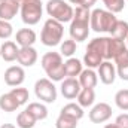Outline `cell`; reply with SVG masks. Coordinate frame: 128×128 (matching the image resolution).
I'll return each instance as SVG.
<instances>
[{"mask_svg":"<svg viewBox=\"0 0 128 128\" xmlns=\"http://www.w3.org/2000/svg\"><path fill=\"white\" fill-rule=\"evenodd\" d=\"M60 66H63V55L58 52H46L42 57V67L45 72H49Z\"/></svg>","mask_w":128,"mask_h":128,"instance_id":"9a60e30c","label":"cell"},{"mask_svg":"<svg viewBox=\"0 0 128 128\" xmlns=\"http://www.w3.org/2000/svg\"><path fill=\"white\" fill-rule=\"evenodd\" d=\"M63 33L64 27L61 22H58L57 20H46L43 24V28L40 33V42L45 46H57L61 40H63Z\"/></svg>","mask_w":128,"mask_h":128,"instance_id":"7a4b0ae2","label":"cell"},{"mask_svg":"<svg viewBox=\"0 0 128 128\" xmlns=\"http://www.w3.org/2000/svg\"><path fill=\"white\" fill-rule=\"evenodd\" d=\"M118 18L115 14L104 10V9H94L91 12L90 18V26L96 33H110L113 30Z\"/></svg>","mask_w":128,"mask_h":128,"instance_id":"6da1fadb","label":"cell"},{"mask_svg":"<svg viewBox=\"0 0 128 128\" xmlns=\"http://www.w3.org/2000/svg\"><path fill=\"white\" fill-rule=\"evenodd\" d=\"M94 100H96L94 88H82L78 96V104L80 107H90L94 104Z\"/></svg>","mask_w":128,"mask_h":128,"instance_id":"d6986e66","label":"cell"},{"mask_svg":"<svg viewBox=\"0 0 128 128\" xmlns=\"http://www.w3.org/2000/svg\"><path fill=\"white\" fill-rule=\"evenodd\" d=\"M103 3L106 4L107 10L112 14H119L125 8V0H103Z\"/></svg>","mask_w":128,"mask_h":128,"instance_id":"83f0119b","label":"cell"},{"mask_svg":"<svg viewBox=\"0 0 128 128\" xmlns=\"http://www.w3.org/2000/svg\"><path fill=\"white\" fill-rule=\"evenodd\" d=\"M14 33V27L9 21L0 20V39H9Z\"/></svg>","mask_w":128,"mask_h":128,"instance_id":"836d02e7","label":"cell"},{"mask_svg":"<svg viewBox=\"0 0 128 128\" xmlns=\"http://www.w3.org/2000/svg\"><path fill=\"white\" fill-rule=\"evenodd\" d=\"M0 58H2V55H0Z\"/></svg>","mask_w":128,"mask_h":128,"instance_id":"ee69618b","label":"cell"},{"mask_svg":"<svg viewBox=\"0 0 128 128\" xmlns=\"http://www.w3.org/2000/svg\"><path fill=\"white\" fill-rule=\"evenodd\" d=\"M98 76H100V80L104 85H112L115 82V79H116V68H115V66L109 60L103 61L98 66Z\"/></svg>","mask_w":128,"mask_h":128,"instance_id":"8fae6325","label":"cell"},{"mask_svg":"<svg viewBox=\"0 0 128 128\" xmlns=\"http://www.w3.org/2000/svg\"><path fill=\"white\" fill-rule=\"evenodd\" d=\"M88 34H90V22L72 20V22H70V36H72V39L74 42L86 40Z\"/></svg>","mask_w":128,"mask_h":128,"instance_id":"30bf717a","label":"cell"},{"mask_svg":"<svg viewBox=\"0 0 128 128\" xmlns=\"http://www.w3.org/2000/svg\"><path fill=\"white\" fill-rule=\"evenodd\" d=\"M72 4H79V0H68Z\"/></svg>","mask_w":128,"mask_h":128,"instance_id":"60d3db41","label":"cell"},{"mask_svg":"<svg viewBox=\"0 0 128 128\" xmlns=\"http://www.w3.org/2000/svg\"><path fill=\"white\" fill-rule=\"evenodd\" d=\"M97 0H79V6H84V8H91L92 4H96Z\"/></svg>","mask_w":128,"mask_h":128,"instance_id":"74e56055","label":"cell"},{"mask_svg":"<svg viewBox=\"0 0 128 128\" xmlns=\"http://www.w3.org/2000/svg\"><path fill=\"white\" fill-rule=\"evenodd\" d=\"M27 110L34 116L36 121H43V119H46V116H48V109H46V106L42 104V103H30L28 107H27Z\"/></svg>","mask_w":128,"mask_h":128,"instance_id":"7402d4cb","label":"cell"},{"mask_svg":"<svg viewBox=\"0 0 128 128\" xmlns=\"http://www.w3.org/2000/svg\"><path fill=\"white\" fill-rule=\"evenodd\" d=\"M10 94L15 97V100L20 103V106H22L28 101V90H26V88H12Z\"/></svg>","mask_w":128,"mask_h":128,"instance_id":"1f68e13d","label":"cell"},{"mask_svg":"<svg viewBox=\"0 0 128 128\" xmlns=\"http://www.w3.org/2000/svg\"><path fill=\"white\" fill-rule=\"evenodd\" d=\"M110 34H112V37H115V39H118V40H127V37H128V22L127 21L118 20L116 24H115V27H113V30L110 32Z\"/></svg>","mask_w":128,"mask_h":128,"instance_id":"cb8c5ba5","label":"cell"},{"mask_svg":"<svg viewBox=\"0 0 128 128\" xmlns=\"http://www.w3.org/2000/svg\"><path fill=\"white\" fill-rule=\"evenodd\" d=\"M115 63H116V66H119V64H125L128 63V48H125L122 52H119L115 58Z\"/></svg>","mask_w":128,"mask_h":128,"instance_id":"d590c367","label":"cell"},{"mask_svg":"<svg viewBox=\"0 0 128 128\" xmlns=\"http://www.w3.org/2000/svg\"><path fill=\"white\" fill-rule=\"evenodd\" d=\"M21 9V3L18 0H2L0 2V20L10 21Z\"/></svg>","mask_w":128,"mask_h":128,"instance_id":"9c48e42d","label":"cell"},{"mask_svg":"<svg viewBox=\"0 0 128 128\" xmlns=\"http://www.w3.org/2000/svg\"><path fill=\"white\" fill-rule=\"evenodd\" d=\"M18 107H20V103L15 100V97L10 92L0 96V109L3 112H15Z\"/></svg>","mask_w":128,"mask_h":128,"instance_id":"ffe728a7","label":"cell"},{"mask_svg":"<svg viewBox=\"0 0 128 128\" xmlns=\"http://www.w3.org/2000/svg\"><path fill=\"white\" fill-rule=\"evenodd\" d=\"M46 74H48V79H51L52 82H61V80H64V78H66V73H64V66L55 67V68H52V70L46 72Z\"/></svg>","mask_w":128,"mask_h":128,"instance_id":"d6a6232c","label":"cell"},{"mask_svg":"<svg viewBox=\"0 0 128 128\" xmlns=\"http://www.w3.org/2000/svg\"><path fill=\"white\" fill-rule=\"evenodd\" d=\"M0 128H16V127H15L14 124H3Z\"/></svg>","mask_w":128,"mask_h":128,"instance_id":"f35d334b","label":"cell"},{"mask_svg":"<svg viewBox=\"0 0 128 128\" xmlns=\"http://www.w3.org/2000/svg\"><path fill=\"white\" fill-rule=\"evenodd\" d=\"M34 124H36V119H34V116L27 109L18 113V116H16V125L20 128H33Z\"/></svg>","mask_w":128,"mask_h":128,"instance_id":"603a6c76","label":"cell"},{"mask_svg":"<svg viewBox=\"0 0 128 128\" xmlns=\"http://www.w3.org/2000/svg\"><path fill=\"white\" fill-rule=\"evenodd\" d=\"M127 43H128V37H127Z\"/></svg>","mask_w":128,"mask_h":128,"instance_id":"7bdbcfd3","label":"cell"},{"mask_svg":"<svg viewBox=\"0 0 128 128\" xmlns=\"http://www.w3.org/2000/svg\"><path fill=\"white\" fill-rule=\"evenodd\" d=\"M115 103L121 110H128V90H119L115 94Z\"/></svg>","mask_w":128,"mask_h":128,"instance_id":"f1b7e54d","label":"cell"},{"mask_svg":"<svg viewBox=\"0 0 128 128\" xmlns=\"http://www.w3.org/2000/svg\"><path fill=\"white\" fill-rule=\"evenodd\" d=\"M0 2H2V0H0Z\"/></svg>","mask_w":128,"mask_h":128,"instance_id":"f6af8a7d","label":"cell"},{"mask_svg":"<svg viewBox=\"0 0 128 128\" xmlns=\"http://www.w3.org/2000/svg\"><path fill=\"white\" fill-rule=\"evenodd\" d=\"M55 127L57 128H76L78 127V119H73L70 116H66V115L60 113V116L57 118Z\"/></svg>","mask_w":128,"mask_h":128,"instance_id":"4316f807","label":"cell"},{"mask_svg":"<svg viewBox=\"0 0 128 128\" xmlns=\"http://www.w3.org/2000/svg\"><path fill=\"white\" fill-rule=\"evenodd\" d=\"M125 43L124 40H118L115 37H110V42H109V55H107V60L110 58H115L119 52H122L125 49Z\"/></svg>","mask_w":128,"mask_h":128,"instance_id":"d4e9b609","label":"cell"},{"mask_svg":"<svg viewBox=\"0 0 128 128\" xmlns=\"http://www.w3.org/2000/svg\"><path fill=\"white\" fill-rule=\"evenodd\" d=\"M73 8L64 2V0H49L46 3V12L52 20H57L58 22H68L73 20Z\"/></svg>","mask_w":128,"mask_h":128,"instance_id":"3957f363","label":"cell"},{"mask_svg":"<svg viewBox=\"0 0 128 128\" xmlns=\"http://www.w3.org/2000/svg\"><path fill=\"white\" fill-rule=\"evenodd\" d=\"M26 80V72L22 66H10L4 72V82L9 86H20Z\"/></svg>","mask_w":128,"mask_h":128,"instance_id":"52a82bcc","label":"cell"},{"mask_svg":"<svg viewBox=\"0 0 128 128\" xmlns=\"http://www.w3.org/2000/svg\"><path fill=\"white\" fill-rule=\"evenodd\" d=\"M16 60L22 67H32L37 61V51L33 46H22V48H20Z\"/></svg>","mask_w":128,"mask_h":128,"instance_id":"4fadbf2b","label":"cell"},{"mask_svg":"<svg viewBox=\"0 0 128 128\" xmlns=\"http://www.w3.org/2000/svg\"><path fill=\"white\" fill-rule=\"evenodd\" d=\"M63 66H64V73H66L67 78H76L82 72V63L78 58H72L70 57Z\"/></svg>","mask_w":128,"mask_h":128,"instance_id":"ac0fdd59","label":"cell"},{"mask_svg":"<svg viewBox=\"0 0 128 128\" xmlns=\"http://www.w3.org/2000/svg\"><path fill=\"white\" fill-rule=\"evenodd\" d=\"M18 52H20V48L16 46L15 42L12 40H6L3 45H0V55L4 61L10 63V61H15L18 58Z\"/></svg>","mask_w":128,"mask_h":128,"instance_id":"5bb4252c","label":"cell"},{"mask_svg":"<svg viewBox=\"0 0 128 128\" xmlns=\"http://www.w3.org/2000/svg\"><path fill=\"white\" fill-rule=\"evenodd\" d=\"M90 18H91V12H90L88 8L78 6V8L73 10V20L84 21V22H90Z\"/></svg>","mask_w":128,"mask_h":128,"instance_id":"f546056e","label":"cell"},{"mask_svg":"<svg viewBox=\"0 0 128 128\" xmlns=\"http://www.w3.org/2000/svg\"><path fill=\"white\" fill-rule=\"evenodd\" d=\"M21 18L22 22L27 26H36L43 14V6L40 0H30V2H24L21 3Z\"/></svg>","mask_w":128,"mask_h":128,"instance_id":"277c9868","label":"cell"},{"mask_svg":"<svg viewBox=\"0 0 128 128\" xmlns=\"http://www.w3.org/2000/svg\"><path fill=\"white\" fill-rule=\"evenodd\" d=\"M84 63L88 68H96L100 64L103 63V57L98 55L97 52H92V51H86L85 57H84Z\"/></svg>","mask_w":128,"mask_h":128,"instance_id":"484cf974","label":"cell"},{"mask_svg":"<svg viewBox=\"0 0 128 128\" xmlns=\"http://www.w3.org/2000/svg\"><path fill=\"white\" fill-rule=\"evenodd\" d=\"M60 113L79 121V119H82V118H84V107H80V106H79V104H76V103H68V104H66L63 109H61V112H60Z\"/></svg>","mask_w":128,"mask_h":128,"instance_id":"44dd1931","label":"cell"},{"mask_svg":"<svg viewBox=\"0 0 128 128\" xmlns=\"http://www.w3.org/2000/svg\"><path fill=\"white\" fill-rule=\"evenodd\" d=\"M104 128H118L116 124H107V125H104Z\"/></svg>","mask_w":128,"mask_h":128,"instance_id":"ab89813d","label":"cell"},{"mask_svg":"<svg viewBox=\"0 0 128 128\" xmlns=\"http://www.w3.org/2000/svg\"><path fill=\"white\" fill-rule=\"evenodd\" d=\"M15 40L21 48L22 46H33V43L36 42V33L32 28H21L16 32Z\"/></svg>","mask_w":128,"mask_h":128,"instance_id":"2e32d148","label":"cell"},{"mask_svg":"<svg viewBox=\"0 0 128 128\" xmlns=\"http://www.w3.org/2000/svg\"><path fill=\"white\" fill-rule=\"evenodd\" d=\"M20 3H24V2H30V0H18Z\"/></svg>","mask_w":128,"mask_h":128,"instance_id":"b9f144b4","label":"cell"},{"mask_svg":"<svg viewBox=\"0 0 128 128\" xmlns=\"http://www.w3.org/2000/svg\"><path fill=\"white\" fill-rule=\"evenodd\" d=\"M80 90H82V86L76 78H66L64 80H61V94L67 100L76 98L79 96Z\"/></svg>","mask_w":128,"mask_h":128,"instance_id":"ba28073f","label":"cell"},{"mask_svg":"<svg viewBox=\"0 0 128 128\" xmlns=\"http://www.w3.org/2000/svg\"><path fill=\"white\" fill-rule=\"evenodd\" d=\"M115 124L118 125V128H128V113H122L116 118Z\"/></svg>","mask_w":128,"mask_h":128,"instance_id":"8d00e7d4","label":"cell"},{"mask_svg":"<svg viewBox=\"0 0 128 128\" xmlns=\"http://www.w3.org/2000/svg\"><path fill=\"white\" fill-rule=\"evenodd\" d=\"M112 116V107L107 103H98L90 112V121L94 124H103Z\"/></svg>","mask_w":128,"mask_h":128,"instance_id":"8992f818","label":"cell"},{"mask_svg":"<svg viewBox=\"0 0 128 128\" xmlns=\"http://www.w3.org/2000/svg\"><path fill=\"white\" fill-rule=\"evenodd\" d=\"M74 52H76V42L73 39H67V40H64L61 43V51H60L61 55L70 58Z\"/></svg>","mask_w":128,"mask_h":128,"instance_id":"4dcf8cb0","label":"cell"},{"mask_svg":"<svg viewBox=\"0 0 128 128\" xmlns=\"http://www.w3.org/2000/svg\"><path fill=\"white\" fill-rule=\"evenodd\" d=\"M116 73L122 80H128V63L116 66Z\"/></svg>","mask_w":128,"mask_h":128,"instance_id":"e575fe53","label":"cell"},{"mask_svg":"<svg viewBox=\"0 0 128 128\" xmlns=\"http://www.w3.org/2000/svg\"><path fill=\"white\" fill-rule=\"evenodd\" d=\"M34 94L45 103H54L57 100V88L54 82L48 78H42L34 84Z\"/></svg>","mask_w":128,"mask_h":128,"instance_id":"5b68a950","label":"cell"},{"mask_svg":"<svg viewBox=\"0 0 128 128\" xmlns=\"http://www.w3.org/2000/svg\"><path fill=\"white\" fill-rule=\"evenodd\" d=\"M109 42H110V37H96V39H92L88 43L86 51L97 52L98 55L103 57V60H107V55H109Z\"/></svg>","mask_w":128,"mask_h":128,"instance_id":"7c38bea8","label":"cell"},{"mask_svg":"<svg viewBox=\"0 0 128 128\" xmlns=\"http://www.w3.org/2000/svg\"><path fill=\"white\" fill-rule=\"evenodd\" d=\"M79 84L82 88H94L98 82V76L92 68H86V70H82L80 74H79Z\"/></svg>","mask_w":128,"mask_h":128,"instance_id":"e0dca14e","label":"cell"}]
</instances>
